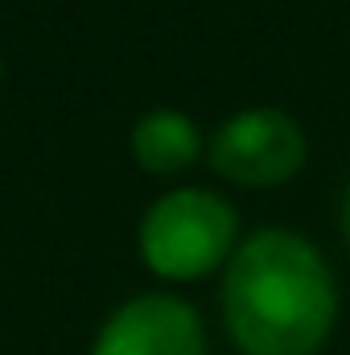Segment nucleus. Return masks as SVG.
<instances>
[{
	"mask_svg": "<svg viewBox=\"0 0 350 355\" xmlns=\"http://www.w3.org/2000/svg\"><path fill=\"white\" fill-rule=\"evenodd\" d=\"M223 310L248 355H313L334 327V281L293 232H256L227 268Z\"/></svg>",
	"mask_w": 350,
	"mask_h": 355,
	"instance_id": "nucleus-1",
	"label": "nucleus"
},
{
	"mask_svg": "<svg viewBox=\"0 0 350 355\" xmlns=\"http://www.w3.org/2000/svg\"><path fill=\"white\" fill-rule=\"evenodd\" d=\"M235 240V211L210 190L165 194L140 227L145 261L161 277H202L227 257Z\"/></svg>",
	"mask_w": 350,
	"mask_h": 355,
	"instance_id": "nucleus-2",
	"label": "nucleus"
},
{
	"mask_svg": "<svg viewBox=\"0 0 350 355\" xmlns=\"http://www.w3.org/2000/svg\"><path fill=\"white\" fill-rule=\"evenodd\" d=\"M210 162L219 174L243 186H276L305 162V132L297 120L272 107H252L219 128L210 141Z\"/></svg>",
	"mask_w": 350,
	"mask_h": 355,
	"instance_id": "nucleus-3",
	"label": "nucleus"
},
{
	"mask_svg": "<svg viewBox=\"0 0 350 355\" xmlns=\"http://www.w3.org/2000/svg\"><path fill=\"white\" fill-rule=\"evenodd\" d=\"M95 355H202V327L177 297H140L103 327Z\"/></svg>",
	"mask_w": 350,
	"mask_h": 355,
	"instance_id": "nucleus-4",
	"label": "nucleus"
},
{
	"mask_svg": "<svg viewBox=\"0 0 350 355\" xmlns=\"http://www.w3.org/2000/svg\"><path fill=\"white\" fill-rule=\"evenodd\" d=\"M132 149L140 157L145 170L153 174H174L181 166H190L198 157V132L185 116L177 112H149L140 124H136V137H132Z\"/></svg>",
	"mask_w": 350,
	"mask_h": 355,
	"instance_id": "nucleus-5",
	"label": "nucleus"
},
{
	"mask_svg": "<svg viewBox=\"0 0 350 355\" xmlns=\"http://www.w3.org/2000/svg\"><path fill=\"white\" fill-rule=\"evenodd\" d=\"M342 223H347V240H350V186H347V198H342Z\"/></svg>",
	"mask_w": 350,
	"mask_h": 355,
	"instance_id": "nucleus-6",
	"label": "nucleus"
}]
</instances>
